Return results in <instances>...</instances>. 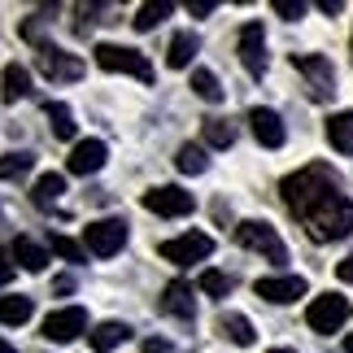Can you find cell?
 I'll use <instances>...</instances> for the list:
<instances>
[{
	"instance_id": "cell-1",
	"label": "cell",
	"mask_w": 353,
	"mask_h": 353,
	"mask_svg": "<svg viewBox=\"0 0 353 353\" xmlns=\"http://www.w3.org/2000/svg\"><path fill=\"white\" fill-rule=\"evenodd\" d=\"M332 192H341V179H336V170H332V166H323V161H314V166H305V170L288 174V179L279 183L283 205H288L296 219H305V214L314 210L319 201H327Z\"/></svg>"
},
{
	"instance_id": "cell-2",
	"label": "cell",
	"mask_w": 353,
	"mask_h": 353,
	"mask_svg": "<svg viewBox=\"0 0 353 353\" xmlns=\"http://www.w3.org/2000/svg\"><path fill=\"white\" fill-rule=\"evenodd\" d=\"M305 227V236L310 240H319V244H327V240H345L353 232V201L345 192H332L327 201H319L314 210L301 219Z\"/></svg>"
},
{
	"instance_id": "cell-3",
	"label": "cell",
	"mask_w": 353,
	"mask_h": 353,
	"mask_svg": "<svg viewBox=\"0 0 353 353\" xmlns=\"http://www.w3.org/2000/svg\"><path fill=\"white\" fill-rule=\"evenodd\" d=\"M92 57H97V65H101V70H110V74H131V79H140V83L153 79V65H148V57H144L140 48L97 44V48H92Z\"/></svg>"
},
{
	"instance_id": "cell-4",
	"label": "cell",
	"mask_w": 353,
	"mask_h": 353,
	"mask_svg": "<svg viewBox=\"0 0 353 353\" xmlns=\"http://www.w3.org/2000/svg\"><path fill=\"white\" fill-rule=\"evenodd\" d=\"M236 240L244 244V249H253V253H262L266 262H288V244L279 240V232L270 223H262V219H244L240 227H236Z\"/></svg>"
},
{
	"instance_id": "cell-5",
	"label": "cell",
	"mask_w": 353,
	"mask_h": 353,
	"mask_svg": "<svg viewBox=\"0 0 353 353\" xmlns=\"http://www.w3.org/2000/svg\"><path fill=\"white\" fill-rule=\"evenodd\" d=\"M35 65H39V74H44V79H52V83H79V79H83V57L61 52V48H52V44H39Z\"/></svg>"
},
{
	"instance_id": "cell-6",
	"label": "cell",
	"mask_w": 353,
	"mask_h": 353,
	"mask_svg": "<svg viewBox=\"0 0 353 353\" xmlns=\"http://www.w3.org/2000/svg\"><path fill=\"white\" fill-rule=\"evenodd\" d=\"M292 65L301 70L310 97H314V101H332V92H336V70H332L327 57H319V52H301V57H292Z\"/></svg>"
},
{
	"instance_id": "cell-7",
	"label": "cell",
	"mask_w": 353,
	"mask_h": 353,
	"mask_svg": "<svg viewBox=\"0 0 353 353\" xmlns=\"http://www.w3.org/2000/svg\"><path fill=\"white\" fill-rule=\"evenodd\" d=\"M345 319H349V301H345V296H336V292L314 296V301H310V310H305V323H310V327H314L319 336L341 332V327H345Z\"/></svg>"
},
{
	"instance_id": "cell-8",
	"label": "cell",
	"mask_w": 353,
	"mask_h": 353,
	"mask_svg": "<svg viewBox=\"0 0 353 353\" xmlns=\"http://www.w3.org/2000/svg\"><path fill=\"white\" fill-rule=\"evenodd\" d=\"M192 192H183L179 183H161V188H148L144 192V210L148 214H161V219H183L192 214Z\"/></svg>"
},
{
	"instance_id": "cell-9",
	"label": "cell",
	"mask_w": 353,
	"mask_h": 353,
	"mask_svg": "<svg viewBox=\"0 0 353 353\" xmlns=\"http://www.w3.org/2000/svg\"><path fill=\"white\" fill-rule=\"evenodd\" d=\"M122 244H127V219H101V223H88L83 232V249L97 253V257H114Z\"/></svg>"
},
{
	"instance_id": "cell-10",
	"label": "cell",
	"mask_w": 353,
	"mask_h": 353,
	"mask_svg": "<svg viewBox=\"0 0 353 353\" xmlns=\"http://www.w3.org/2000/svg\"><path fill=\"white\" fill-rule=\"evenodd\" d=\"M157 253L166 257V262L174 266H188V262H201V257H210L214 253V240L205 232H188V236H174L166 244H157Z\"/></svg>"
},
{
	"instance_id": "cell-11",
	"label": "cell",
	"mask_w": 353,
	"mask_h": 353,
	"mask_svg": "<svg viewBox=\"0 0 353 353\" xmlns=\"http://www.w3.org/2000/svg\"><path fill=\"white\" fill-rule=\"evenodd\" d=\"M79 332H88V310H79V305L52 310L44 319V341H52V345H70V341H79Z\"/></svg>"
},
{
	"instance_id": "cell-12",
	"label": "cell",
	"mask_w": 353,
	"mask_h": 353,
	"mask_svg": "<svg viewBox=\"0 0 353 353\" xmlns=\"http://www.w3.org/2000/svg\"><path fill=\"white\" fill-rule=\"evenodd\" d=\"M240 61L253 79L266 74V35H262V22H244L240 26Z\"/></svg>"
},
{
	"instance_id": "cell-13",
	"label": "cell",
	"mask_w": 353,
	"mask_h": 353,
	"mask_svg": "<svg viewBox=\"0 0 353 353\" xmlns=\"http://www.w3.org/2000/svg\"><path fill=\"white\" fill-rule=\"evenodd\" d=\"M157 305H161V314H170V319H179V323H192V319H196V301H192V283H183V279H170L166 288H161V296H157Z\"/></svg>"
},
{
	"instance_id": "cell-14",
	"label": "cell",
	"mask_w": 353,
	"mask_h": 353,
	"mask_svg": "<svg viewBox=\"0 0 353 353\" xmlns=\"http://www.w3.org/2000/svg\"><path fill=\"white\" fill-rule=\"evenodd\" d=\"M253 292L262 296V301H270V305H288V301H296V296H305V279H301V275L257 279V283H253Z\"/></svg>"
},
{
	"instance_id": "cell-15",
	"label": "cell",
	"mask_w": 353,
	"mask_h": 353,
	"mask_svg": "<svg viewBox=\"0 0 353 353\" xmlns=\"http://www.w3.org/2000/svg\"><path fill=\"white\" fill-rule=\"evenodd\" d=\"M105 157H110L105 140H79L65 166H70V174H97V170L105 166Z\"/></svg>"
},
{
	"instance_id": "cell-16",
	"label": "cell",
	"mask_w": 353,
	"mask_h": 353,
	"mask_svg": "<svg viewBox=\"0 0 353 353\" xmlns=\"http://www.w3.org/2000/svg\"><path fill=\"white\" fill-rule=\"evenodd\" d=\"M249 122H253V135H257V144H266V148H279L283 140H288V131H283V122L275 110H249Z\"/></svg>"
},
{
	"instance_id": "cell-17",
	"label": "cell",
	"mask_w": 353,
	"mask_h": 353,
	"mask_svg": "<svg viewBox=\"0 0 353 353\" xmlns=\"http://www.w3.org/2000/svg\"><path fill=\"white\" fill-rule=\"evenodd\" d=\"M327 144L336 148V153L353 157V110H341L327 118Z\"/></svg>"
},
{
	"instance_id": "cell-18",
	"label": "cell",
	"mask_w": 353,
	"mask_h": 353,
	"mask_svg": "<svg viewBox=\"0 0 353 353\" xmlns=\"http://www.w3.org/2000/svg\"><path fill=\"white\" fill-rule=\"evenodd\" d=\"M196 48H201V35H196V31H179V35L170 39V48H166V65H170V70H183V65H192Z\"/></svg>"
},
{
	"instance_id": "cell-19",
	"label": "cell",
	"mask_w": 353,
	"mask_h": 353,
	"mask_svg": "<svg viewBox=\"0 0 353 353\" xmlns=\"http://www.w3.org/2000/svg\"><path fill=\"white\" fill-rule=\"evenodd\" d=\"M131 336V327L127 323H118V319H105V323H97V332L88 336V345L97 349V353H110V349H118L122 341Z\"/></svg>"
},
{
	"instance_id": "cell-20",
	"label": "cell",
	"mask_w": 353,
	"mask_h": 353,
	"mask_svg": "<svg viewBox=\"0 0 353 353\" xmlns=\"http://www.w3.org/2000/svg\"><path fill=\"white\" fill-rule=\"evenodd\" d=\"M61 192H65V174H57V170H48V174H39L35 179V188H31V201L39 210H52L61 201Z\"/></svg>"
},
{
	"instance_id": "cell-21",
	"label": "cell",
	"mask_w": 353,
	"mask_h": 353,
	"mask_svg": "<svg viewBox=\"0 0 353 353\" xmlns=\"http://www.w3.org/2000/svg\"><path fill=\"white\" fill-rule=\"evenodd\" d=\"M0 83H5V88H0V97H5L9 105H18L26 92H31V74H26V65L9 61V65H5V74H0Z\"/></svg>"
},
{
	"instance_id": "cell-22",
	"label": "cell",
	"mask_w": 353,
	"mask_h": 353,
	"mask_svg": "<svg viewBox=\"0 0 353 353\" xmlns=\"http://www.w3.org/2000/svg\"><path fill=\"white\" fill-rule=\"evenodd\" d=\"M219 336H227V341L240 345V349L257 345V332H253V323L244 319V314H223V319H219Z\"/></svg>"
},
{
	"instance_id": "cell-23",
	"label": "cell",
	"mask_w": 353,
	"mask_h": 353,
	"mask_svg": "<svg viewBox=\"0 0 353 353\" xmlns=\"http://www.w3.org/2000/svg\"><path fill=\"white\" fill-rule=\"evenodd\" d=\"M35 314V301L31 296H0V323H5V327H22L26 319Z\"/></svg>"
},
{
	"instance_id": "cell-24",
	"label": "cell",
	"mask_w": 353,
	"mask_h": 353,
	"mask_svg": "<svg viewBox=\"0 0 353 353\" xmlns=\"http://www.w3.org/2000/svg\"><path fill=\"white\" fill-rule=\"evenodd\" d=\"M13 262H18L22 270H44L48 266V249H39L35 240H13Z\"/></svg>"
},
{
	"instance_id": "cell-25",
	"label": "cell",
	"mask_w": 353,
	"mask_h": 353,
	"mask_svg": "<svg viewBox=\"0 0 353 353\" xmlns=\"http://www.w3.org/2000/svg\"><path fill=\"white\" fill-rule=\"evenodd\" d=\"M201 135H205V144H210V148H232V144H236V127H232L227 118H205Z\"/></svg>"
},
{
	"instance_id": "cell-26",
	"label": "cell",
	"mask_w": 353,
	"mask_h": 353,
	"mask_svg": "<svg viewBox=\"0 0 353 353\" xmlns=\"http://www.w3.org/2000/svg\"><path fill=\"white\" fill-rule=\"evenodd\" d=\"M174 13L170 0H148V5H140V13H135V31H153L157 22H166Z\"/></svg>"
},
{
	"instance_id": "cell-27",
	"label": "cell",
	"mask_w": 353,
	"mask_h": 353,
	"mask_svg": "<svg viewBox=\"0 0 353 353\" xmlns=\"http://www.w3.org/2000/svg\"><path fill=\"white\" fill-rule=\"evenodd\" d=\"M174 166H179L183 174H205L210 157H205V148H201V144H183L179 153H174Z\"/></svg>"
},
{
	"instance_id": "cell-28",
	"label": "cell",
	"mask_w": 353,
	"mask_h": 353,
	"mask_svg": "<svg viewBox=\"0 0 353 353\" xmlns=\"http://www.w3.org/2000/svg\"><path fill=\"white\" fill-rule=\"evenodd\" d=\"M192 92H196L201 101H210V105L223 101V83H219V74H214V70H192Z\"/></svg>"
},
{
	"instance_id": "cell-29",
	"label": "cell",
	"mask_w": 353,
	"mask_h": 353,
	"mask_svg": "<svg viewBox=\"0 0 353 353\" xmlns=\"http://www.w3.org/2000/svg\"><path fill=\"white\" fill-rule=\"evenodd\" d=\"M48 122H52V135H57V140H74V114H70V105H48Z\"/></svg>"
},
{
	"instance_id": "cell-30",
	"label": "cell",
	"mask_w": 353,
	"mask_h": 353,
	"mask_svg": "<svg viewBox=\"0 0 353 353\" xmlns=\"http://www.w3.org/2000/svg\"><path fill=\"white\" fill-rule=\"evenodd\" d=\"M35 157L31 153H5L0 157V179H22V174H31Z\"/></svg>"
},
{
	"instance_id": "cell-31",
	"label": "cell",
	"mask_w": 353,
	"mask_h": 353,
	"mask_svg": "<svg viewBox=\"0 0 353 353\" xmlns=\"http://www.w3.org/2000/svg\"><path fill=\"white\" fill-rule=\"evenodd\" d=\"M201 292L227 296V292H232V275H223V270H201Z\"/></svg>"
},
{
	"instance_id": "cell-32",
	"label": "cell",
	"mask_w": 353,
	"mask_h": 353,
	"mask_svg": "<svg viewBox=\"0 0 353 353\" xmlns=\"http://www.w3.org/2000/svg\"><path fill=\"white\" fill-rule=\"evenodd\" d=\"M52 253L65 257V262H83V257H88V249L79 240H70V236H52Z\"/></svg>"
},
{
	"instance_id": "cell-33",
	"label": "cell",
	"mask_w": 353,
	"mask_h": 353,
	"mask_svg": "<svg viewBox=\"0 0 353 353\" xmlns=\"http://www.w3.org/2000/svg\"><path fill=\"white\" fill-rule=\"evenodd\" d=\"M275 13H279V18H288V22H296L305 13V0H275Z\"/></svg>"
},
{
	"instance_id": "cell-34",
	"label": "cell",
	"mask_w": 353,
	"mask_h": 353,
	"mask_svg": "<svg viewBox=\"0 0 353 353\" xmlns=\"http://www.w3.org/2000/svg\"><path fill=\"white\" fill-rule=\"evenodd\" d=\"M140 353H179V349H174L170 341H161V336H153V341H144V345H140Z\"/></svg>"
},
{
	"instance_id": "cell-35",
	"label": "cell",
	"mask_w": 353,
	"mask_h": 353,
	"mask_svg": "<svg viewBox=\"0 0 353 353\" xmlns=\"http://www.w3.org/2000/svg\"><path fill=\"white\" fill-rule=\"evenodd\" d=\"M13 279V253H0V288Z\"/></svg>"
},
{
	"instance_id": "cell-36",
	"label": "cell",
	"mask_w": 353,
	"mask_h": 353,
	"mask_svg": "<svg viewBox=\"0 0 353 353\" xmlns=\"http://www.w3.org/2000/svg\"><path fill=\"white\" fill-rule=\"evenodd\" d=\"M336 275H341L345 283H353V253L345 257V262H336Z\"/></svg>"
},
{
	"instance_id": "cell-37",
	"label": "cell",
	"mask_w": 353,
	"mask_h": 353,
	"mask_svg": "<svg viewBox=\"0 0 353 353\" xmlns=\"http://www.w3.org/2000/svg\"><path fill=\"white\" fill-rule=\"evenodd\" d=\"M188 9H192L196 18H205V13H214V9H219V5H214V0H196V5H192V0H188Z\"/></svg>"
},
{
	"instance_id": "cell-38",
	"label": "cell",
	"mask_w": 353,
	"mask_h": 353,
	"mask_svg": "<svg viewBox=\"0 0 353 353\" xmlns=\"http://www.w3.org/2000/svg\"><path fill=\"white\" fill-rule=\"evenodd\" d=\"M0 353H13V345L5 341V336H0Z\"/></svg>"
},
{
	"instance_id": "cell-39",
	"label": "cell",
	"mask_w": 353,
	"mask_h": 353,
	"mask_svg": "<svg viewBox=\"0 0 353 353\" xmlns=\"http://www.w3.org/2000/svg\"><path fill=\"white\" fill-rule=\"evenodd\" d=\"M345 353H353V336H345Z\"/></svg>"
},
{
	"instance_id": "cell-40",
	"label": "cell",
	"mask_w": 353,
	"mask_h": 353,
	"mask_svg": "<svg viewBox=\"0 0 353 353\" xmlns=\"http://www.w3.org/2000/svg\"><path fill=\"white\" fill-rule=\"evenodd\" d=\"M270 353H292V349H270Z\"/></svg>"
}]
</instances>
